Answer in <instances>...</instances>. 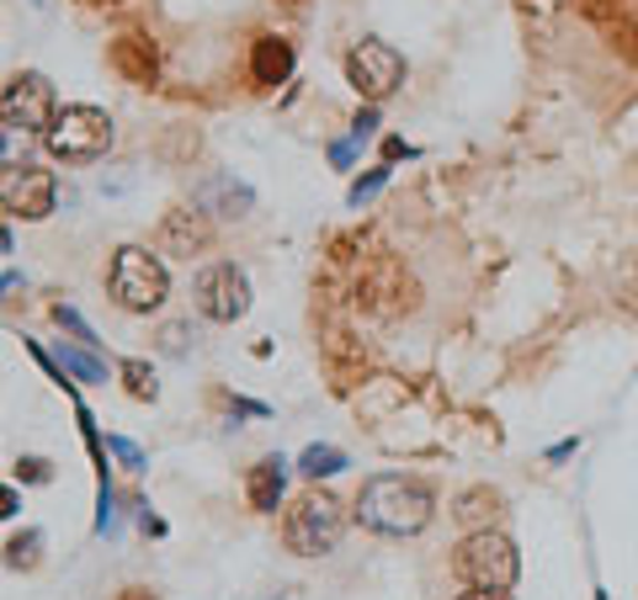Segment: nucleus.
<instances>
[{
	"label": "nucleus",
	"mask_w": 638,
	"mask_h": 600,
	"mask_svg": "<svg viewBox=\"0 0 638 600\" xmlns=\"http://www.w3.org/2000/svg\"><path fill=\"white\" fill-rule=\"evenodd\" d=\"M596 600H612V596H607V590H596Z\"/></svg>",
	"instance_id": "37"
},
{
	"label": "nucleus",
	"mask_w": 638,
	"mask_h": 600,
	"mask_svg": "<svg viewBox=\"0 0 638 600\" xmlns=\"http://www.w3.org/2000/svg\"><path fill=\"white\" fill-rule=\"evenodd\" d=\"M346 80H351V91L368 107H378V101H389L405 86V53L393 43H383V38H362L346 53Z\"/></svg>",
	"instance_id": "6"
},
{
	"label": "nucleus",
	"mask_w": 638,
	"mask_h": 600,
	"mask_svg": "<svg viewBox=\"0 0 638 600\" xmlns=\"http://www.w3.org/2000/svg\"><path fill=\"white\" fill-rule=\"evenodd\" d=\"M298 473H303L309 483L336 479V473H346V452H341V447H325V441H315V447H303V452H298Z\"/></svg>",
	"instance_id": "15"
},
{
	"label": "nucleus",
	"mask_w": 638,
	"mask_h": 600,
	"mask_svg": "<svg viewBox=\"0 0 638 600\" xmlns=\"http://www.w3.org/2000/svg\"><path fill=\"white\" fill-rule=\"evenodd\" d=\"M341 531H346V510L330 500V494H319V489L298 494V500L288 504V516H282V542H288V552H298V558L336 552Z\"/></svg>",
	"instance_id": "4"
},
{
	"label": "nucleus",
	"mask_w": 638,
	"mask_h": 600,
	"mask_svg": "<svg viewBox=\"0 0 638 600\" xmlns=\"http://www.w3.org/2000/svg\"><path fill=\"white\" fill-rule=\"evenodd\" d=\"M43 548H49V537L38 527H27L6 542V563H11V569H38V563H43Z\"/></svg>",
	"instance_id": "18"
},
{
	"label": "nucleus",
	"mask_w": 638,
	"mask_h": 600,
	"mask_svg": "<svg viewBox=\"0 0 638 600\" xmlns=\"http://www.w3.org/2000/svg\"><path fill=\"white\" fill-rule=\"evenodd\" d=\"M0 154H6V122H0Z\"/></svg>",
	"instance_id": "35"
},
{
	"label": "nucleus",
	"mask_w": 638,
	"mask_h": 600,
	"mask_svg": "<svg viewBox=\"0 0 638 600\" xmlns=\"http://www.w3.org/2000/svg\"><path fill=\"white\" fill-rule=\"evenodd\" d=\"M192 303H197V313H202L208 324H235V319H246V313H250L246 266H235V261L202 266V271H197V282H192Z\"/></svg>",
	"instance_id": "8"
},
{
	"label": "nucleus",
	"mask_w": 638,
	"mask_h": 600,
	"mask_svg": "<svg viewBox=\"0 0 638 600\" xmlns=\"http://www.w3.org/2000/svg\"><path fill=\"white\" fill-rule=\"evenodd\" d=\"M112 118L101 112V107H91V101H74V107H64V112H53L49 133H43V144H49L53 160H64V166H91V160H101L107 149H112Z\"/></svg>",
	"instance_id": "3"
},
{
	"label": "nucleus",
	"mask_w": 638,
	"mask_h": 600,
	"mask_svg": "<svg viewBox=\"0 0 638 600\" xmlns=\"http://www.w3.org/2000/svg\"><path fill=\"white\" fill-rule=\"evenodd\" d=\"M372 128H378V107H362V112H357V122H351V139H357V144H368Z\"/></svg>",
	"instance_id": "25"
},
{
	"label": "nucleus",
	"mask_w": 638,
	"mask_h": 600,
	"mask_svg": "<svg viewBox=\"0 0 638 600\" xmlns=\"http://www.w3.org/2000/svg\"><path fill=\"white\" fill-rule=\"evenodd\" d=\"M32 6H43V0H32Z\"/></svg>",
	"instance_id": "38"
},
{
	"label": "nucleus",
	"mask_w": 638,
	"mask_h": 600,
	"mask_svg": "<svg viewBox=\"0 0 638 600\" xmlns=\"http://www.w3.org/2000/svg\"><path fill=\"white\" fill-rule=\"evenodd\" d=\"M575 452H580V441H559V447H548V462H565Z\"/></svg>",
	"instance_id": "30"
},
{
	"label": "nucleus",
	"mask_w": 638,
	"mask_h": 600,
	"mask_svg": "<svg viewBox=\"0 0 638 600\" xmlns=\"http://www.w3.org/2000/svg\"><path fill=\"white\" fill-rule=\"evenodd\" d=\"M86 6H112V0H86Z\"/></svg>",
	"instance_id": "36"
},
{
	"label": "nucleus",
	"mask_w": 638,
	"mask_h": 600,
	"mask_svg": "<svg viewBox=\"0 0 638 600\" xmlns=\"http://www.w3.org/2000/svg\"><path fill=\"white\" fill-rule=\"evenodd\" d=\"M53 202H59V181H53V170L32 166V160H17V166L0 170V208L11 218H22V223H43L53 213Z\"/></svg>",
	"instance_id": "9"
},
{
	"label": "nucleus",
	"mask_w": 638,
	"mask_h": 600,
	"mask_svg": "<svg viewBox=\"0 0 638 600\" xmlns=\"http://www.w3.org/2000/svg\"><path fill=\"white\" fill-rule=\"evenodd\" d=\"M298 70V49L288 43V38H277V32H267V38H256L250 43V80L261 86V91H277V86H288Z\"/></svg>",
	"instance_id": "13"
},
{
	"label": "nucleus",
	"mask_w": 638,
	"mask_h": 600,
	"mask_svg": "<svg viewBox=\"0 0 638 600\" xmlns=\"http://www.w3.org/2000/svg\"><path fill=\"white\" fill-rule=\"evenodd\" d=\"M458 600H511V596H506V590H473V584H463Z\"/></svg>",
	"instance_id": "29"
},
{
	"label": "nucleus",
	"mask_w": 638,
	"mask_h": 600,
	"mask_svg": "<svg viewBox=\"0 0 638 600\" xmlns=\"http://www.w3.org/2000/svg\"><path fill=\"white\" fill-rule=\"evenodd\" d=\"M22 510V489L17 483H0V521H11Z\"/></svg>",
	"instance_id": "26"
},
{
	"label": "nucleus",
	"mask_w": 638,
	"mask_h": 600,
	"mask_svg": "<svg viewBox=\"0 0 638 600\" xmlns=\"http://www.w3.org/2000/svg\"><path fill=\"white\" fill-rule=\"evenodd\" d=\"M351 154H357V139H346V144H336V149H330V160H336V166H351Z\"/></svg>",
	"instance_id": "28"
},
{
	"label": "nucleus",
	"mask_w": 638,
	"mask_h": 600,
	"mask_svg": "<svg viewBox=\"0 0 638 600\" xmlns=\"http://www.w3.org/2000/svg\"><path fill=\"white\" fill-rule=\"evenodd\" d=\"M107 292L123 313H154L171 298V271L160 261V250L149 244H118L107 266Z\"/></svg>",
	"instance_id": "2"
},
{
	"label": "nucleus",
	"mask_w": 638,
	"mask_h": 600,
	"mask_svg": "<svg viewBox=\"0 0 638 600\" xmlns=\"http://www.w3.org/2000/svg\"><path fill=\"white\" fill-rule=\"evenodd\" d=\"M383 154H389V160H399V154H416V149L405 144V139H389V144H383Z\"/></svg>",
	"instance_id": "32"
},
{
	"label": "nucleus",
	"mask_w": 638,
	"mask_h": 600,
	"mask_svg": "<svg viewBox=\"0 0 638 600\" xmlns=\"http://www.w3.org/2000/svg\"><path fill=\"white\" fill-rule=\"evenodd\" d=\"M17 483H53L49 457H17Z\"/></svg>",
	"instance_id": "24"
},
{
	"label": "nucleus",
	"mask_w": 638,
	"mask_h": 600,
	"mask_svg": "<svg viewBox=\"0 0 638 600\" xmlns=\"http://www.w3.org/2000/svg\"><path fill=\"white\" fill-rule=\"evenodd\" d=\"M208 240H213V229H208L202 208H171L160 218V234H154L166 256H197V250H208Z\"/></svg>",
	"instance_id": "12"
},
{
	"label": "nucleus",
	"mask_w": 638,
	"mask_h": 600,
	"mask_svg": "<svg viewBox=\"0 0 638 600\" xmlns=\"http://www.w3.org/2000/svg\"><path fill=\"white\" fill-rule=\"evenodd\" d=\"M229 409H235V414H250V420H267L271 414L267 404H250V399H229Z\"/></svg>",
	"instance_id": "27"
},
{
	"label": "nucleus",
	"mask_w": 638,
	"mask_h": 600,
	"mask_svg": "<svg viewBox=\"0 0 638 600\" xmlns=\"http://www.w3.org/2000/svg\"><path fill=\"white\" fill-rule=\"evenodd\" d=\"M0 250L11 256V229H6V223H0Z\"/></svg>",
	"instance_id": "34"
},
{
	"label": "nucleus",
	"mask_w": 638,
	"mask_h": 600,
	"mask_svg": "<svg viewBox=\"0 0 638 600\" xmlns=\"http://www.w3.org/2000/svg\"><path fill=\"white\" fill-rule=\"evenodd\" d=\"M431 516H437L431 483L405 479V473H378L357 494V521L378 537H416L431 527Z\"/></svg>",
	"instance_id": "1"
},
{
	"label": "nucleus",
	"mask_w": 638,
	"mask_h": 600,
	"mask_svg": "<svg viewBox=\"0 0 638 600\" xmlns=\"http://www.w3.org/2000/svg\"><path fill=\"white\" fill-rule=\"evenodd\" d=\"M53 319H59V330H70L74 340H80V346H91V351H97L101 340H97V330H91V324H86V319H80V313L70 309V303H53Z\"/></svg>",
	"instance_id": "22"
},
{
	"label": "nucleus",
	"mask_w": 638,
	"mask_h": 600,
	"mask_svg": "<svg viewBox=\"0 0 638 600\" xmlns=\"http://www.w3.org/2000/svg\"><path fill=\"white\" fill-rule=\"evenodd\" d=\"M192 340H197L192 319H171V324H160V336H154V346H160V357L181 361L187 351H192Z\"/></svg>",
	"instance_id": "19"
},
{
	"label": "nucleus",
	"mask_w": 638,
	"mask_h": 600,
	"mask_svg": "<svg viewBox=\"0 0 638 600\" xmlns=\"http://www.w3.org/2000/svg\"><path fill=\"white\" fill-rule=\"evenodd\" d=\"M53 112H59V97H53V80L43 70H22L6 80V91H0L6 133H49Z\"/></svg>",
	"instance_id": "7"
},
{
	"label": "nucleus",
	"mask_w": 638,
	"mask_h": 600,
	"mask_svg": "<svg viewBox=\"0 0 638 600\" xmlns=\"http://www.w3.org/2000/svg\"><path fill=\"white\" fill-rule=\"evenodd\" d=\"M192 202L202 208L208 218H219V223H240V218H250L256 213V192H250L240 176H229V170H213V176H202L197 181V192H192Z\"/></svg>",
	"instance_id": "10"
},
{
	"label": "nucleus",
	"mask_w": 638,
	"mask_h": 600,
	"mask_svg": "<svg viewBox=\"0 0 638 600\" xmlns=\"http://www.w3.org/2000/svg\"><path fill=\"white\" fill-rule=\"evenodd\" d=\"M452 569H458V579L473 584V590H511L516 579H521V552H516V542L506 531L485 527V531H468L463 537Z\"/></svg>",
	"instance_id": "5"
},
{
	"label": "nucleus",
	"mask_w": 638,
	"mask_h": 600,
	"mask_svg": "<svg viewBox=\"0 0 638 600\" xmlns=\"http://www.w3.org/2000/svg\"><path fill=\"white\" fill-rule=\"evenodd\" d=\"M118 378H123V388L139 399V404H154L160 399V383H154V367H149L144 357H123L118 361Z\"/></svg>",
	"instance_id": "16"
},
{
	"label": "nucleus",
	"mask_w": 638,
	"mask_h": 600,
	"mask_svg": "<svg viewBox=\"0 0 638 600\" xmlns=\"http://www.w3.org/2000/svg\"><path fill=\"white\" fill-rule=\"evenodd\" d=\"M118 600H154V596H149L144 584H133V590H123V596H118Z\"/></svg>",
	"instance_id": "33"
},
{
	"label": "nucleus",
	"mask_w": 638,
	"mask_h": 600,
	"mask_svg": "<svg viewBox=\"0 0 638 600\" xmlns=\"http://www.w3.org/2000/svg\"><path fill=\"white\" fill-rule=\"evenodd\" d=\"M495 510H500V494H490V489H468L463 500H458V516H463L473 531H485L479 521H485V516L495 521Z\"/></svg>",
	"instance_id": "20"
},
{
	"label": "nucleus",
	"mask_w": 638,
	"mask_h": 600,
	"mask_svg": "<svg viewBox=\"0 0 638 600\" xmlns=\"http://www.w3.org/2000/svg\"><path fill=\"white\" fill-rule=\"evenodd\" d=\"M107 452L118 457V462H123L128 473H144V468H149L144 447H139V441H128V436H107Z\"/></svg>",
	"instance_id": "23"
},
{
	"label": "nucleus",
	"mask_w": 638,
	"mask_h": 600,
	"mask_svg": "<svg viewBox=\"0 0 638 600\" xmlns=\"http://www.w3.org/2000/svg\"><path fill=\"white\" fill-rule=\"evenodd\" d=\"M389 176H393L389 166L368 170L362 181H351V192H346V202H351V208H362V202H372V197H378V192H383V187H389Z\"/></svg>",
	"instance_id": "21"
},
{
	"label": "nucleus",
	"mask_w": 638,
	"mask_h": 600,
	"mask_svg": "<svg viewBox=\"0 0 638 600\" xmlns=\"http://www.w3.org/2000/svg\"><path fill=\"white\" fill-rule=\"evenodd\" d=\"M282 494H288V462L271 452V457H261V462L246 473V500H250L256 516H277Z\"/></svg>",
	"instance_id": "14"
},
{
	"label": "nucleus",
	"mask_w": 638,
	"mask_h": 600,
	"mask_svg": "<svg viewBox=\"0 0 638 600\" xmlns=\"http://www.w3.org/2000/svg\"><path fill=\"white\" fill-rule=\"evenodd\" d=\"M22 288V271H6V277H0V298H6V292H17Z\"/></svg>",
	"instance_id": "31"
},
{
	"label": "nucleus",
	"mask_w": 638,
	"mask_h": 600,
	"mask_svg": "<svg viewBox=\"0 0 638 600\" xmlns=\"http://www.w3.org/2000/svg\"><path fill=\"white\" fill-rule=\"evenodd\" d=\"M107 64L123 74L128 86H154V80H160V49L149 43L144 32H123V38H112Z\"/></svg>",
	"instance_id": "11"
},
{
	"label": "nucleus",
	"mask_w": 638,
	"mask_h": 600,
	"mask_svg": "<svg viewBox=\"0 0 638 600\" xmlns=\"http://www.w3.org/2000/svg\"><path fill=\"white\" fill-rule=\"evenodd\" d=\"M59 361H64V372L80 378V383H107V361H101L91 346H59Z\"/></svg>",
	"instance_id": "17"
}]
</instances>
